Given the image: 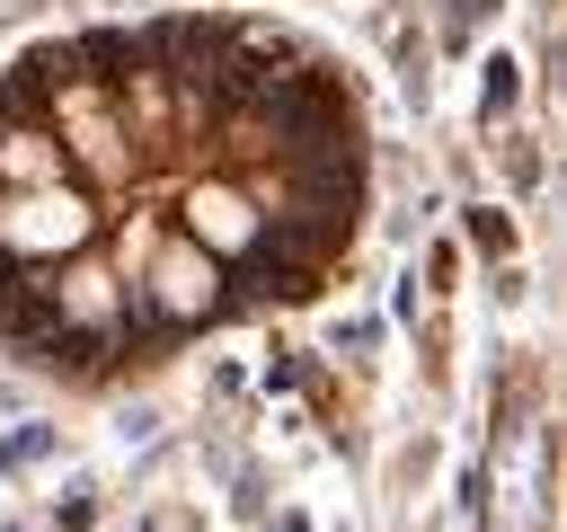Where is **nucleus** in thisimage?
Returning <instances> with one entry per match:
<instances>
[{
    "mask_svg": "<svg viewBox=\"0 0 567 532\" xmlns=\"http://www.w3.org/2000/svg\"><path fill=\"white\" fill-rule=\"evenodd\" d=\"M71 62H80L89 80H124V71H151V53H142V27H89V35L71 44Z\"/></svg>",
    "mask_w": 567,
    "mask_h": 532,
    "instance_id": "1",
    "label": "nucleus"
},
{
    "mask_svg": "<svg viewBox=\"0 0 567 532\" xmlns=\"http://www.w3.org/2000/svg\"><path fill=\"white\" fill-rule=\"evenodd\" d=\"M470 239H478L487 257H505V222H487V213H470Z\"/></svg>",
    "mask_w": 567,
    "mask_h": 532,
    "instance_id": "2",
    "label": "nucleus"
}]
</instances>
